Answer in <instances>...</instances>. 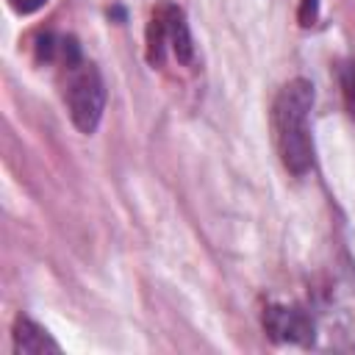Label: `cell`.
I'll use <instances>...</instances> for the list:
<instances>
[{
  "label": "cell",
  "instance_id": "cell-1",
  "mask_svg": "<svg viewBox=\"0 0 355 355\" xmlns=\"http://www.w3.org/2000/svg\"><path fill=\"white\" fill-rule=\"evenodd\" d=\"M313 105V86L305 78L288 80L272 105V130L283 166L291 175H305L313 164V141L308 114Z\"/></svg>",
  "mask_w": 355,
  "mask_h": 355
},
{
  "label": "cell",
  "instance_id": "cell-2",
  "mask_svg": "<svg viewBox=\"0 0 355 355\" xmlns=\"http://www.w3.org/2000/svg\"><path fill=\"white\" fill-rule=\"evenodd\" d=\"M58 67H61L64 103H67L72 125L80 133H94L103 119V108H105V86H103L97 67L86 61L80 50L67 55Z\"/></svg>",
  "mask_w": 355,
  "mask_h": 355
},
{
  "label": "cell",
  "instance_id": "cell-3",
  "mask_svg": "<svg viewBox=\"0 0 355 355\" xmlns=\"http://www.w3.org/2000/svg\"><path fill=\"white\" fill-rule=\"evenodd\" d=\"M166 50L178 58V64H191L194 61V44H191V33H189L186 17L172 3L161 6L150 17V25H147V61L153 67H161Z\"/></svg>",
  "mask_w": 355,
  "mask_h": 355
},
{
  "label": "cell",
  "instance_id": "cell-4",
  "mask_svg": "<svg viewBox=\"0 0 355 355\" xmlns=\"http://www.w3.org/2000/svg\"><path fill=\"white\" fill-rule=\"evenodd\" d=\"M263 330L280 344H313L316 322L308 311L294 305H269L263 313Z\"/></svg>",
  "mask_w": 355,
  "mask_h": 355
},
{
  "label": "cell",
  "instance_id": "cell-5",
  "mask_svg": "<svg viewBox=\"0 0 355 355\" xmlns=\"http://www.w3.org/2000/svg\"><path fill=\"white\" fill-rule=\"evenodd\" d=\"M14 349L17 352H25V355H39V352H58L61 347L33 319L19 316L14 322Z\"/></svg>",
  "mask_w": 355,
  "mask_h": 355
},
{
  "label": "cell",
  "instance_id": "cell-6",
  "mask_svg": "<svg viewBox=\"0 0 355 355\" xmlns=\"http://www.w3.org/2000/svg\"><path fill=\"white\" fill-rule=\"evenodd\" d=\"M338 80H341L344 108H347L349 119H355V64H344V67L338 69Z\"/></svg>",
  "mask_w": 355,
  "mask_h": 355
},
{
  "label": "cell",
  "instance_id": "cell-7",
  "mask_svg": "<svg viewBox=\"0 0 355 355\" xmlns=\"http://www.w3.org/2000/svg\"><path fill=\"white\" fill-rule=\"evenodd\" d=\"M6 3H8V8H11L14 14L28 17V14H36L39 8H44L47 0H6Z\"/></svg>",
  "mask_w": 355,
  "mask_h": 355
},
{
  "label": "cell",
  "instance_id": "cell-8",
  "mask_svg": "<svg viewBox=\"0 0 355 355\" xmlns=\"http://www.w3.org/2000/svg\"><path fill=\"white\" fill-rule=\"evenodd\" d=\"M316 14H319V0H302L300 6V25H313L316 22Z\"/></svg>",
  "mask_w": 355,
  "mask_h": 355
}]
</instances>
